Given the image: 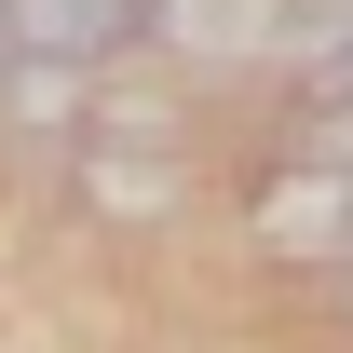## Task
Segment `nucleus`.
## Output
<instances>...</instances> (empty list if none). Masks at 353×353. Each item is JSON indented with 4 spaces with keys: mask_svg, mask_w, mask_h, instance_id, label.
I'll list each match as a JSON object with an SVG mask.
<instances>
[{
    "mask_svg": "<svg viewBox=\"0 0 353 353\" xmlns=\"http://www.w3.org/2000/svg\"><path fill=\"white\" fill-rule=\"evenodd\" d=\"M95 176V204H109V218H150V204H176V176L163 163H136V150H109V163H82Z\"/></svg>",
    "mask_w": 353,
    "mask_h": 353,
    "instance_id": "nucleus-4",
    "label": "nucleus"
},
{
    "mask_svg": "<svg viewBox=\"0 0 353 353\" xmlns=\"http://www.w3.org/2000/svg\"><path fill=\"white\" fill-rule=\"evenodd\" d=\"M0 28H14V54H41V68H95L109 41L150 28V0H0Z\"/></svg>",
    "mask_w": 353,
    "mask_h": 353,
    "instance_id": "nucleus-1",
    "label": "nucleus"
},
{
    "mask_svg": "<svg viewBox=\"0 0 353 353\" xmlns=\"http://www.w3.org/2000/svg\"><path fill=\"white\" fill-rule=\"evenodd\" d=\"M285 14H299V0H150V28H163L176 54H204V68L272 54V41H285Z\"/></svg>",
    "mask_w": 353,
    "mask_h": 353,
    "instance_id": "nucleus-2",
    "label": "nucleus"
},
{
    "mask_svg": "<svg viewBox=\"0 0 353 353\" xmlns=\"http://www.w3.org/2000/svg\"><path fill=\"white\" fill-rule=\"evenodd\" d=\"M0 68H14V28H0Z\"/></svg>",
    "mask_w": 353,
    "mask_h": 353,
    "instance_id": "nucleus-5",
    "label": "nucleus"
},
{
    "mask_svg": "<svg viewBox=\"0 0 353 353\" xmlns=\"http://www.w3.org/2000/svg\"><path fill=\"white\" fill-rule=\"evenodd\" d=\"M0 95H14V123H68V109H82V68H41V54H14V68H0Z\"/></svg>",
    "mask_w": 353,
    "mask_h": 353,
    "instance_id": "nucleus-3",
    "label": "nucleus"
}]
</instances>
